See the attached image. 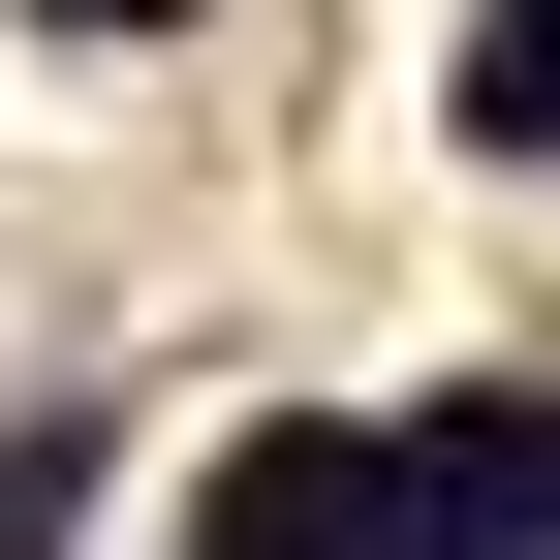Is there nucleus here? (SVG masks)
Segmentation results:
<instances>
[{"instance_id": "7ed1b4c3", "label": "nucleus", "mask_w": 560, "mask_h": 560, "mask_svg": "<svg viewBox=\"0 0 560 560\" xmlns=\"http://www.w3.org/2000/svg\"><path fill=\"white\" fill-rule=\"evenodd\" d=\"M467 125H499V156H560V0H467Z\"/></svg>"}, {"instance_id": "f03ea898", "label": "nucleus", "mask_w": 560, "mask_h": 560, "mask_svg": "<svg viewBox=\"0 0 560 560\" xmlns=\"http://www.w3.org/2000/svg\"><path fill=\"white\" fill-rule=\"evenodd\" d=\"M187 560H374V405H249L219 436V529Z\"/></svg>"}, {"instance_id": "f257e3e1", "label": "nucleus", "mask_w": 560, "mask_h": 560, "mask_svg": "<svg viewBox=\"0 0 560 560\" xmlns=\"http://www.w3.org/2000/svg\"><path fill=\"white\" fill-rule=\"evenodd\" d=\"M374 560H560V436L529 405H405L374 436Z\"/></svg>"}, {"instance_id": "20e7f679", "label": "nucleus", "mask_w": 560, "mask_h": 560, "mask_svg": "<svg viewBox=\"0 0 560 560\" xmlns=\"http://www.w3.org/2000/svg\"><path fill=\"white\" fill-rule=\"evenodd\" d=\"M32 32H187V0H32Z\"/></svg>"}]
</instances>
